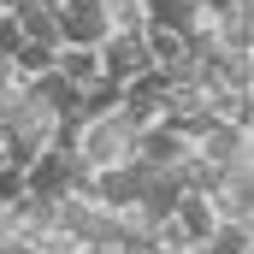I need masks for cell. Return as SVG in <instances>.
<instances>
[{
    "mask_svg": "<svg viewBox=\"0 0 254 254\" xmlns=\"http://www.w3.org/2000/svg\"><path fill=\"white\" fill-rule=\"evenodd\" d=\"M130 154H136V130H130L119 113L83 119V136H77V160H83L89 172H101V166H125Z\"/></svg>",
    "mask_w": 254,
    "mask_h": 254,
    "instance_id": "6da1fadb",
    "label": "cell"
},
{
    "mask_svg": "<svg viewBox=\"0 0 254 254\" xmlns=\"http://www.w3.org/2000/svg\"><path fill=\"white\" fill-rule=\"evenodd\" d=\"M54 24H60V48H101L113 36L107 0H60L54 6Z\"/></svg>",
    "mask_w": 254,
    "mask_h": 254,
    "instance_id": "7a4b0ae2",
    "label": "cell"
},
{
    "mask_svg": "<svg viewBox=\"0 0 254 254\" xmlns=\"http://www.w3.org/2000/svg\"><path fill=\"white\" fill-rule=\"evenodd\" d=\"M130 160L148 166V172H178L190 160V136H178L172 125H148V130H136V154Z\"/></svg>",
    "mask_w": 254,
    "mask_h": 254,
    "instance_id": "3957f363",
    "label": "cell"
},
{
    "mask_svg": "<svg viewBox=\"0 0 254 254\" xmlns=\"http://www.w3.org/2000/svg\"><path fill=\"white\" fill-rule=\"evenodd\" d=\"M95 54H101V77H107V83H119V89H125L130 77H142V71H148V48H142V36H107Z\"/></svg>",
    "mask_w": 254,
    "mask_h": 254,
    "instance_id": "277c9868",
    "label": "cell"
},
{
    "mask_svg": "<svg viewBox=\"0 0 254 254\" xmlns=\"http://www.w3.org/2000/svg\"><path fill=\"white\" fill-rule=\"evenodd\" d=\"M142 12H148V24H160V30L184 36V42H190L195 30L207 24V12H201L195 0H142Z\"/></svg>",
    "mask_w": 254,
    "mask_h": 254,
    "instance_id": "5b68a950",
    "label": "cell"
},
{
    "mask_svg": "<svg viewBox=\"0 0 254 254\" xmlns=\"http://www.w3.org/2000/svg\"><path fill=\"white\" fill-rule=\"evenodd\" d=\"M24 89H30V101L48 107L54 119H60V113H83V107H77V83H65L60 71H42V77H30Z\"/></svg>",
    "mask_w": 254,
    "mask_h": 254,
    "instance_id": "8992f818",
    "label": "cell"
},
{
    "mask_svg": "<svg viewBox=\"0 0 254 254\" xmlns=\"http://www.w3.org/2000/svg\"><path fill=\"white\" fill-rule=\"evenodd\" d=\"M213 42H219L225 54H249V48H254V6L219 12V18H213Z\"/></svg>",
    "mask_w": 254,
    "mask_h": 254,
    "instance_id": "52a82bcc",
    "label": "cell"
},
{
    "mask_svg": "<svg viewBox=\"0 0 254 254\" xmlns=\"http://www.w3.org/2000/svg\"><path fill=\"white\" fill-rule=\"evenodd\" d=\"M24 42H42V48H60V24H54V6H36V0H18L12 6Z\"/></svg>",
    "mask_w": 254,
    "mask_h": 254,
    "instance_id": "ba28073f",
    "label": "cell"
},
{
    "mask_svg": "<svg viewBox=\"0 0 254 254\" xmlns=\"http://www.w3.org/2000/svg\"><path fill=\"white\" fill-rule=\"evenodd\" d=\"M54 71H60L65 83L89 89V83L101 77V54H95V48H54Z\"/></svg>",
    "mask_w": 254,
    "mask_h": 254,
    "instance_id": "9c48e42d",
    "label": "cell"
},
{
    "mask_svg": "<svg viewBox=\"0 0 254 254\" xmlns=\"http://www.w3.org/2000/svg\"><path fill=\"white\" fill-rule=\"evenodd\" d=\"M12 77L18 83H30V77H42V71H54V48H42V42H18V54H12Z\"/></svg>",
    "mask_w": 254,
    "mask_h": 254,
    "instance_id": "30bf717a",
    "label": "cell"
},
{
    "mask_svg": "<svg viewBox=\"0 0 254 254\" xmlns=\"http://www.w3.org/2000/svg\"><path fill=\"white\" fill-rule=\"evenodd\" d=\"M107 24H113V36H142L148 12H142V0H107Z\"/></svg>",
    "mask_w": 254,
    "mask_h": 254,
    "instance_id": "8fae6325",
    "label": "cell"
},
{
    "mask_svg": "<svg viewBox=\"0 0 254 254\" xmlns=\"http://www.w3.org/2000/svg\"><path fill=\"white\" fill-rule=\"evenodd\" d=\"M18 42H24L18 18H12V12H0V60H12V54H18Z\"/></svg>",
    "mask_w": 254,
    "mask_h": 254,
    "instance_id": "7c38bea8",
    "label": "cell"
},
{
    "mask_svg": "<svg viewBox=\"0 0 254 254\" xmlns=\"http://www.w3.org/2000/svg\"><path fill=\"white\" fill-rule=\"evenodd\" d=\"M207 18H219V12H231V6H254V0H195Z\"/></svg>",
    "mask_w": 254,
    "mask_h": 254,
    "instance_id": "4fadbf2b",
    "label": "cell"
},
{
    "mask_svg": "<svg viewBox=\"0 0 254 254\" xmlns=\"http://www.w3.org/2000/svg\"><path fill=\"white\" fill-rule=\"evenodd\" d=\"M12 6H18V0H0V12H12Z\"/></svg>",
    "mask_w": 254,
    "mask_h": 254,
    "instance_id": "5bb4252c",
    "label": "cell"
},
{
    "mask_svg": "<svg viewBox=\"0 0 254 254\" xmlns=\"http://www.w3.org/2000/svg\"><path fill=\"white\" fill-rule=\"evenodd\" d=\"M36 6H60V0H36Z\"/></svg>",
    "mask_w": 254,
    "mask_h": 254,
    "instance_id": "9a60e30c",
    "label": "cell"
},
{
    "mask_svg": "<svg viewBox=\"0 0 254 254\" xmlns=\"http://www.w3.org/2000/svg\"><path fill=\"white\" fill-rule=\"evenodd\" d=\"M0 166H6V148H0Z\"/></svg>",
    "mask_w": 254,
    "mask_h": 254,
    "instance_id": "2e32d148",
    "label": "cell"
}]
</instances>
